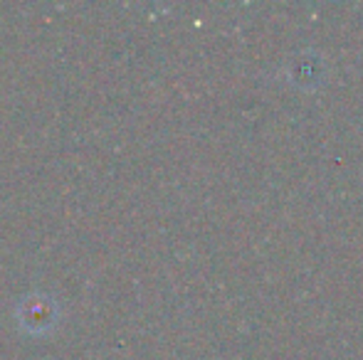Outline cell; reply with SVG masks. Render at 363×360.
Segmentation results:
<instances>
[{
    "label": "cell",
    "mask_w": 363,
    "mask_h": 360,
    "mask_svg": "<svg viewBox=\"0 0 363 360\" xmlns=\"http://www.w3.org/2000/svg\"><path fill=\"white\" fill-rule=\"evenodd\" d=\"M18 318L28 331L43 333L57 318V306H55L52 298L43 296V294H33V296H25L18 306Z\"/></svg>",
    "instance_id": "6da1fadb"
}]
</instances>
